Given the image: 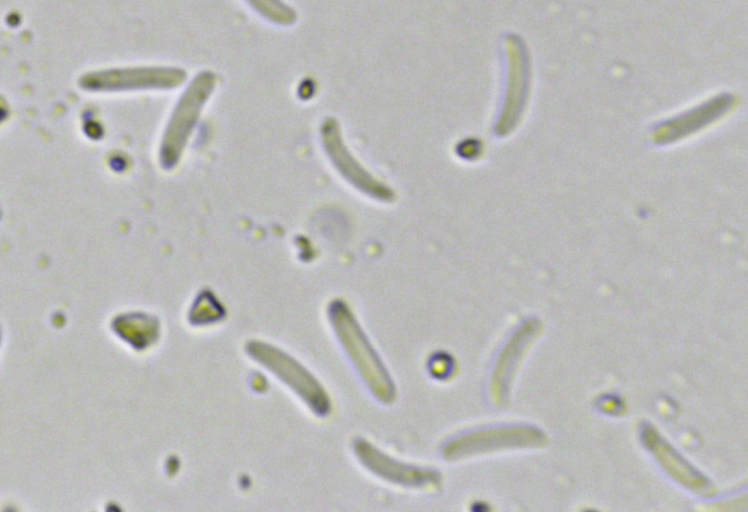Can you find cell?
<instances>
[{"instance_id": "cell-2", "label": "cell", "mask_w": 748, "mask_h": 512, "mask_svg": "<svg viewBox=\"0 0 748 512\" xmlns=\"http://www.w3.org/2000/svg\"><path fill=\"white\" fill-rule=\"evenodd\" d=\"M545 435L528 425H500L461 434L443 448L447 460H459L474 455L511 448L537 447L545 443Z\"/></svg>"}, {"instance_id": "cell-3", "label": "cell", "mask_w": 748, "mask_h": 512, "mask_svg": "<svg viewBox=\"0 0 748 512\" xmlns=\"http://www.w3.org/2000/svg\"><path fill=\"white\" fill-rule=\"evenodd\" d=\"M246 351L255 361L266 367L289 386L317 414L329 410V397L320 383L295 359L285 352L259 341H250Z\"/></svg>"}, {"instance_id": "cell-6", "label": "cell", "mask_w": 748, "mask_h": 512, "mask_svg": "<svg viewBox=\"0 0 748 512\" xmlns=\"http://www.w3.org/2000/svg\"><path fill=\"white\" fill-rule=\"evenodd\" d=\"M332 132L333 133H330L329 128L324 131V142L326 144V149L329 151L334 162L345 163L336 164L341 173H343L349 179V181L360 187V189H363L370 194L376 195V197L388 199L391 196V192L375 182L374 179L369 176V174H367L357 163H355L354 159L344 149L345 147H343L338 134L335 133L336 131H334V128H332Z\"/></svg>"}, {"instance_id": "cell-9", "label": "cell", "mask_w": 748, "mask_h": 512, "mask_svg": "<svg viewBox=\"0 0 748 512\" xmlns=\"http://www.w3.org/2000/svg\"><path fill=\"white\" fill-rule=\"evenodd\" d=\"M453 367L451 357L444 353L434 355L429 362V370L431 374L440 379L449 377V375L452 374Z\"/></svg>"}, {"instance_id": "cell-8", "label": "cell", "mask_w": 748, "mask_h": 512, "mask_svg": "<svg viewBox=\"0 0 748 512\" xmlns=\"http://www.w3.org/2000/svg\"><path fill=\"white\" fill-rule=\"evenodd\" d=\"M727 105V100H719L695 110L693 113L683 116L661 128L658 131V138L661 142H664L688 134L716 118L717 115L724 111Z\"/></svg>"}, {"instance_id": "cell-4", "label": "cell", "mask_w": 748, "mask_h": 512, "mask_svg": "<svg viewBox=\"0 0 748 512\" xmlns=\"http://www.w3.org/2000/svg\"><path fill=\"white\" fill-rule=\"evenodd\" d=\"M360 462L378 477L406 487L427 488L440 482L438 471L395 460L363 439L354 442Z\"/></svg>"}, {"instance_id": "cell-5", "label": "cell", "mask_w": 748, "mask_h": 512, "mask_svg": "<svg viewBox=\"0 0 748 512\" xmlns=\"http://www.w3.org/2000/svg\"><path fill=\"white\" fill-rule=\"evenodd\" d=\"M540 328L537 321H527L513 333L501 350L490 380V394L496 405H502L509 392L515 371L528 346Z\"/></svg>"}, {"instance_id": "cell-1", "label": "cell", "mask_w": 748, "mask_h": 512, "mask_svg": "<svg viewBox=\"0 0 748 512\" xmlns=\"http://www.w3.org/2000/svg\"><path fill=\"white\" fill-rule=\"evenodd\" d=\"M329 316L338 339L371 393L383 403L393 402V380L350 310L336 301L329 308Z\"/></svg>"}, {"instance_id": "cell-7", "label": "cell", "mask_w": 748, "mask_h": 512, "mask_svg": "<svg viewBox=\"0 0 748 512\" xmlns=\"http://www.w3.org/2000/svg\"><path fill=\"white\" fill-rule=\"evenodd\" d=\"M645 440L650 449L657 455L661 463L685 485L696 489L705 490L708 482L687 464L667 443H665L652 428L644 430Z\"/></svg>"}]
</instances>
